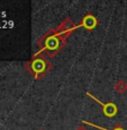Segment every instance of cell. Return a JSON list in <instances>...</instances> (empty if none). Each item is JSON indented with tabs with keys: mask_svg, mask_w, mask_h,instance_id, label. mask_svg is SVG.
Instances as JSON below:
<instances>
[{
	"mask_svg": "<svg viewBox=\"0 0 127 130\" xmlns=\"http://www.w3.org/2000/svg\"><path fill=\"white\" fill-rule=\"evenodd\" d=\"M39 51L38 53L45 54L48 58L55 57L66 45V39L63 37L56 29L51 28L36 42Z\"/></svg>",
	"mask_w": 127,
	"mask_h": 130,
	"instance_id": "6da1fadb",
	"label": "cell"
},
{
	"mask_svg": "<svg viewBox=\"0 0 127 130\" xmlns=\"http://www.w3.org/2000/svg\"><path fill=\"white\" fill-rule=\"evenodd\" d=\"M25 68L34 77V79L41 80L44 76H46L47 72L53 68V63L44 54H41L37 52L29 61H27L25 63Z\"/></svg>",
	"mask_w": 127,
	"mask_h": 130,
	"instance_id": "7a4b0ae2",
	"label": "cell"
},
{
	"mask_svg": "<svg viewBox=\"0 0 127 130\" xmlns=\"http://www.w3.org/2000/svg\"><path fill=\"white\" fill-rule=\"evenodd\" d=\"M87 95H88L90 99H92L94 102H97L98 104H100V105L103 106V113L106 117H108V118H114V117L118 113V106H117L115 103H113V102L104 103V102H101L100 100L97 99L94 95H92L91 93H89V92H87Z\"/></svg>",
	"mask_w": 127,
	"mask_h": 130,
	"instance_id": "3957f363",
	"label": "cell"
},
{
	"mask_svg": "<svg viewBox=\"0 0 127 130\" xmlns=\"http://www.w3.org/2000/svg\"><path fill=\"white\" fill-rule=\"evenodd\" d=\"M79 27H81L80 25H75L70 18H65L62 23H60V25L56 27V31L59 32L63 37H65L68 40V37L73 33L75 29H78Z\"/></svg>",
	"mask_w": 127,
	"mask_h": 130,
	"instance_id": "277c9868",
	"label": "cell"
},
{
	"mask_svg": "<svg viewBox=\"0 0 127 130\" xmlns=\"http://www.w3.org/2000/svg\"><path fill=\"white\" fill-rule=\"evenodd\" d=\"M79 25H80L81 27H83V28H86L87 31H92V29H94L97 27V25H98V19H97L96 16H93L92 14L88 12V14H86L82 17Z\"/></svg>",
	"mask_w": 127,
	"mask_h": 130,
	"instance_id": "5b68a950",
	"label": "cell"
},
{
	"mask_svg": "<svg viewBox=\"0 0 127 130\" xmlns=\"http://www.w3.org/2000/svg\"><path fill=\"white\" fill-rule=\"evenodd\" d=\"M82 123L87 124V126L94 127V128H97L99 130H125L123 127L120 126V124H117V126H115L113 129H107V128H104V127H101V126H98V124H94V123H92V122H90V121H86V120H82Z\"/></svg>",
	"mask_w": 127,
	"mask_h": 130,
	"instance_id": "8992f818",
	"label": "cell"
},
{
	"mask_svg": "<svg viewBox=\"0 0 127 130\" xmlns=\"http://www.w3.org/2000/svg\"><path fill=\"white\" fill-rule=\"evenodd\" d=\"M115 91L117 92L118 94H124L127 92V83L123 79L118 80L115 85Z\"/></svg>",
	"mask_w": 127,
	"mask_h": 130,
	"instance_id": "52a82bcc",
	"label": "cell"
},
{
	"mask_svg": "<svg viewBox=\"0 0 127 130\" xmlns=\"http://www.w3.org/2000/svg\"><path fill=\"white\" fill-rule=\"evenodd\" d=\"M75 130H87V128H86V127H83V126H79Z\"/></svg>",
	"mask_w": 127,
	"mask_h": 130,
	"instance_id": "ba28073f",
	"label": "cell"
}]
</instances>
